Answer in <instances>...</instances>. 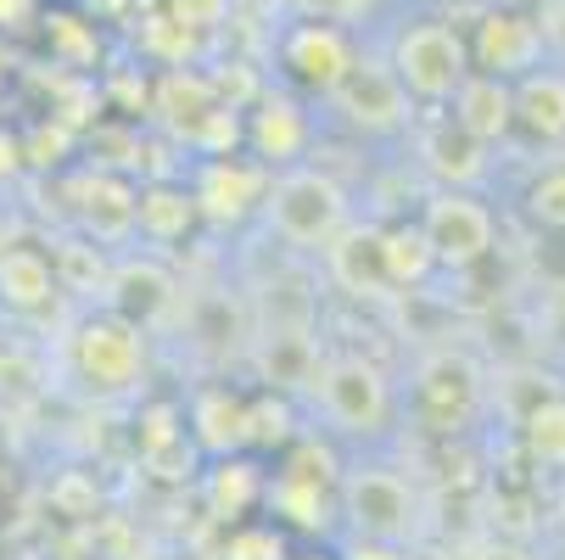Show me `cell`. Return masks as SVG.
<instances>
[{"instance_id":"obj_1","label":"cell","mask_w":565,"mask_h":560,"mask_svg":"<svg viewBox=\"0 0 565 560\" xmlns=\"http://www.w3.org/2000/svg\"><path fill=\"white\" fill-rule=\"evenodd\" d=\"M269 224L286 247H302V253H326L337 235L348 230V197L331 175L319 169H291L280 180H269Z\"/></svg>"},{"instance_id":"obj_2","label":"cell","mask_w":565,"mask_h":560,"mask_svg":"<svg viewBox=\"0 0 565 560\" xmlns=\"http://www.w3.org/2000/svg\"><path fill=\"white\" fill-rule=\"evenodd\" d=\"M392 67L415 102H454V91L470 78V51L448 23H415L397 34Z\"/></svg>"},{"instance_id":"obj_3","label":"cell","mask_w":565,"mask_h":560,"mask_svg":"<svg viewBox=\"0 0 565 560\" xmlns=\"http://www.w3.org/2000/svg\"><path fill=\"white\" fill-rule=\"evenodd\" d=\"M313 398H319V404H326V415H331L342 432H353V437L381 432L386 415H392V387H386L381 364H370V359H359V353L326 359Z\"/></svg>"},{"instance_id":"obj_4","label":"cell","mask_w":565,"mask_h":560,"mask_svg":"<svg viewBox=\"0 0 565 560\" xmlns=\"http://www.w3.org/2000/svg\"><path fill=\"white\" fill-rule=\"evenodd\" d=\"M73 370L96 392H129L146 370V337L124 314H96L73 331Z\"/></svg>"},{"instance_id":"obj_5","label":"cell","mask_w":565,"mask_h":560,"mask_svg":"<svg viewBox=\"0 0 565 560\" xmlns=\"http://www.w3.org/2000/svg\"><path fill=\"white\" fill-rule=\"evenodd\" d=\"M342 516L375 543H409L420 532V499L397 471H353L342 483Z\"/></svg>"},{"instance_id":"obj_6","label":"cell","mask_w":565,"mask_h":560,"mask_svg":"<svg viewBox=\"0 0 565 560\" xmlns=\"http://www.w3.org/2000/svg\"><path fill=\"white\" fill-rule=\"evenodd\" d=\"M331 107H337L353 129H370V135L403 129V124L415 118V96H409V85L397 78L392 62H348V73L331 85Z\"/></svg>"},{"instance_id":"obj_7","label":"cell","mask_w":565,"mask_h":560,"mask_svg":"<svg viewBox=\"0 0 565 560\" xmlns=\"http://www.w3.org/2000/svg\"><path fill=\"white\" fill-rule=\"evenodd\" d=\"M420 230H426L437 264H448V270H470V264H481V258L493 253V213L481 208L476 197L454 191V186L426 202Z\"/></svg>"},{"instance_id":"obj_8","label":"cell","mask_w":565,"mask_h":560,"mask_svg":"<svg viewBox=\"0 0 565 560\" xmlns=\"http://www.w3.org/2000/svg\"><path fill=\"white\" fill-rule=\"evenodd\" d=\"M107 303H113V314L129 319V326L151 331V326H169V319L180 314L185 292H180V281L157 258H129V264H113Z\"/></svg>"},{"instance_id":"obj_9","label":"cell","mask_w":565,"mask_h":560,"mask_svg":"<svg viewBox=\"0 0 565 560\" xmlns=\"http://www.w3.org/2000/svg\"><path fill=\"white\" fill-rule=\"evenodd\" d=\"M326 264H331V281L348 292V297H392V270H386V230H364V224H348L337 242L326 247Z\"/></svg>"},{"instance_id":"obj_10","label":"cell","mask_w":565,"mask_h":560,"mask_svg":"<svg viewBox=\"0 0 565 560\" xmlns=\"http://www.w3.org/2000/svg\"><path fill=\"white\" fill-rule=\"evenodd\" d=\"M180 319H185L196 353H207V359H235L241 348H247V337H253V314L241 308L230 292H213V286L191 292L180 303Z\"/></svg>"},{"instance_id":"obj_11","label":"cell","mask_w":565,"mask_h":560,"mask_svg":"<svg viewBox=\"0 0 565 560\" xmlns=\"http://www.w3.org/2000/svg\"><path fill=\"white\" fill-rule=\"evenodd\" d=\"M253 364L269 387H319L326 353H319L313 331H253Z\"/></svg>"},{"instance_id":"obj_12","label":"cell","mask_w":565,"mask_h":560,"mask_svg":"<svg viewBox=\"0 0 565 560\" xmlns=\"http://www.w3.org/2000/svg\"><path fill=\"white\" fill-rule=\"evenodd\" d=\"M537 51H543V29H537V18L510 12V7H499V12L481 18L476 56L488 62L493 73H521V67H532V62H537Z\"/></svg>"},{"instance_id":"obj_13","label":"cell","mask_w":565,"mask_h":560,"mask_svg":"<svg viewBox=\"0 0 565 560\" xmlns=\"http://www.w3.org/2000/svg\"><path fill=\"white\" fill-rule=\"evenodd\" d=\"M420 398L437 421H465L481 398V370L465 353H431L420 364Z\"/></svg>"},{"instance_id":"obj_14","label":"cell","mask_w":565,"mask_h":560,"mask_svg":"<svg viewBox=\"0 0 565 560\" xmlns=\"http://www.w3.org/2000/svg\"><path fill=\"white\" fill-rule=\"evenodd\" d=\"M78 219L90 224L96 242H124L140 224V191H129L118 175H85L78 180Z\"/></svg>"},{"instance_id":"obj_15","label":"cell","mask_w":565,"mask_h":560,"mask_svg":"<svg viewBox=\"0 0 565 560\" xmlns=\"http://www.w3.org/2000/svg\"><path fill=\"white\" fill-rule=\"evenodd\" d=\"M454 118L476 140H504L515 124V91H504V73H470L454 91Z\"/></svg>"},{"instance_id":"obj_16","label":"cell","mask_w":565,"mask_h":560,"mask_svg":"<svg viewBox=\"0 0 565 560\" xmlns=\"http://www.w3.org/2000/svg\"><path fill=\"white\" fill-rule=\"evenodd\" d=\"M269 197V180H264V169H253V163H230V157H218V163H207V175H202V186H196V208L207 213V219H241L253 202H264Z\"/></svg>"},{"instance_id":"obj_17","label":"cell","mask_w":565,"mask_h":560,"mask_svg":"<svg viewBox=\"0 0 565 560\" xmlns=\"http://www.w3.org/2000/svg\"><path fill=\"white\" fill-rule=\"evenodd\" d=\"M56 286H62V281H56V264H51L45 253H34V247H7V258H0V303H7V308L34 314V308L51 303Z\"/></svg>"},{"instance_id":"obj_18","label":"cell","mask_w":565,"mask_h":560,"mask_svg":"<svg viewBox=\"0 0 565 560\" xmlns=\"http://www.w3.org/2000/svg\"><path fill=\"white\" fill-rule=\"evenodd\" d=\"M481 146L488 140H476L459 118L454 124H437V129H426V140H420V157H426V169L437 175V180H448L454 191L459 186H470V180H481Z\"/></svg>"},{"instance_id":"obj_19","label":"cell","mask_w":565,"mask_h":560,"mask_svg":"<svg viewBox=\"0 0 565 560\" xmlns=\"http://www.w3.org/2000/svg\"><path fill=\"white\" fill-rule=\"evenodd\" d=\"M253 331H313V292L302 275H275L258 286Z\"/></svg>"},{"instance_id":"obj_20","label":"cell","mask_w":565,"mask_h":560,"mask_svg":"<svg viewBox=\"0 0 565 560\" xmlns=\"http://www.w3.org/2000/svg\"><path fill=\"white\" fill-rule=\"evenodd\" d=\"M286 62L308 78V85H319V91H331L337 78L348 73V45H342V34L337 29H319V23H308V29H297L291 34V45H286Z\"/></svg>"},{"instance_id":"obj_21","label":"cell","mask_w":565,"mask_h":560,"mask_svg":"<svg viewBox=\"0 0 565 560\" xmlns=\"http://www.w3.org/2000/svg\"><path fill=\"white\" fill-rule=\"evenodd\" d=\"M515 124L543 140H565V73H526L515 91Z\"/></svg>"},{"instance_id":"obj_22","label":"cell","mask_w":565,"mask_h":560,"mask_svg":"<svg viewBox=\"0 0 565 560\" xmlns=\"http://www.w3.org/2000/svg\"><path fill=\"white\" fill-rule=\"evenodd\" d=\"M196 437H202V448L230 454L235 443L253 437V410H241L235 398H224V392H202L196 398Z\"/></svg>"},{"instance_id":"obj_23","label":"cell","mask_w":565,"mask_h":560,"mask_svg":"<svg viewBox=\"0 0 565 560\" xmlns=\"http://www.w3.org/2000/svg\"><path fill=\"white\" fill-rule=\"evenodd\" d=\"M196 213H202L196 197H185V191H174V186L140 191V230L151 235V242H174V235H185Z\"/></svg>"},{"instance_id":"obj_24","label":"cell","mask_w":565,"mask_h":560,"mask_svg":"<svg viewBox=\"0 0 565 560\" xmlns=\"http://www.w3.org/2000/svg\"><path fill=\"white\" fill-rule=\"evenodd\" d=\"M56 281L67 292H78V297H96V292H107L113 270H107V258L90 242H56Z\"/></svg>"},{"instance_id":"obj_25","label":"cell","mask_w":565,"mask_h":560,"mask_svg":"<svg viewBox=\"0 0 565 560\" xmlns=\"http://www.w3.org/2000/svg\"><path fill=\"white\" fill-rule=\"evenodd\" d=\"M526 448L543 465H565V398H537L526 410Z\"/></svg>"},{"instance_id":"obj_26","label":"cell","mask_w":565,"mask_h":560,"mask_svg":"<svg viewBox=\"0 0 565 560\" xmlns=\"http://www.w3.org/2000/svg\"><path fill=\"white\" fill-rule=\"evenodd\" d=\"M431 264H437V253L426 242V230H386V270L397 286H415Z\"/></svg>"},{"instance_id":"obj_27","label":"cell","mask_w":565,"mask_h":560,"mask_svg":"<svg viewBox=\"0 0 565 560\" xmlns=\"http://www.w3.org/2000/svg\"><path fill=\"white\" fill-rule=\"evenodd\" d=\"M297 146H302V124H297V113H291L286 102H269L264 118H258V151H264V157H291Z\"/></svg>"},{"instance_id":"obj_28","label":"cell","mask_w":565,"mask_h":560,"mask_svg":"<svg viewBox=\"0 0 565 560\" xmlns=\"http://www.w3.org/2000/svg\"><path fill=\"white\" fill-rule=\"evenodd\" d=\"M253 494H258V476H253L247 465H224V471L213 476V510H218V516L247 510V505H253Z\"/></svg>"},{"instance_id":"obj_29","label":"cell","mask_w":565,"mask_h":560,"mask_svg":"<svg viewBox=\"0 0 565 560\" xmlns=\"http://www.w3.org/2000/svg\"><path fill=\"white\" fill-rule=\"evenodd\" d=\"M532 219L548 224V230H565V163H554L537 186H532Z\"/></svg>"},{"instance_id":"obj_30","label":"cell","mask_w":565,"mask_h":560,"mask_svg":"<svg viewBox=\"0 0 565 560\" xmlns=\"http://www.w3.org/2000/svg\"><path fill=\"white\" fill-rule=\"evenodd\" d=\"M291 12H302V18H326V23H353V18H364L375 0H286Z\"/></svg>"},{"instance_id":"obj_31","label":"cell","mask_w":565,"mask_h":560,"mask_svg":"<svg viewBox=\"0 0 565 560\" xmlns=\"http://www.w3.org/2000/svg\"><path fill=\"white\" fill-rule=\"evenodd\" d=\"M169 7H174V18L191 23V29H218L224 12H230V0H169Z\"/></svg>"},{"instance_id":"obj_32","label":"cell","mask_w":565,"mask_h":560,"mask_svg":"<svg viewBox=\"0 0 565 560\" xmlns=\"http://www.w3.org/2000/svg\"><path fill=\"white\" fill-rule=\"evenodd\" d=\"M230 560H286V549H280L275 532H241L230 543Z\"/></svg>"},{"instance_id":"obj_33","label":"cell","mask_w":565,"mask_h":560,"mask_svg":"<svg viewBox=\"0 0 565 560\" xmlns=\"http://www.w3.org/2000/svg\"><path fill=\"white\" fill-rule=\"evenodd\" d=\"M537 29H543V45H548V51L565 62V0H554V7L537 18Z\"/></svg>"},{"instance_id":"obj_34","label":"cell","mask_w":565,"mask_h":560,"mask_svg":"<svg viewBox=\"0 0 565 560\" xmlns=\"http://www.w3.org/2000/svg\"><path fill=\"white\" fill-rule=\"evenodd\" d=\"M470 560H532L526 549H515V543H481Z\"/></svg>"},{"instance_id":"obj_35","label":"cell","mask_w":565,"mask_h":560,"mask_svg":"<svg viewBox=\"0 0 565 560\" xmlns=\"http://www.w3.org/2000/svg\"><path fill=\"white\" fill-rule=\"evenodd\" d=\"M504 7H510V12H526V18H543L554 0H504Z\"/></svg>"},{"instance_id":"obj_36","label":"cell","mask_w":565,"mask_h":560,"mask_svg":"<svg viewBox=\"0 0 565 560\" xmlns=\"http://www.w3.org/2000/svg\"><path fill=\"white\" fill-rule=\"evenodd\" d=\"M12 169H18V140L0 135V175H12Z\"/></svg>"},{"instance_id":"obj_37","label":"cell","mask_w":565,"mask_h":560,"mask_svg":"<svg viewBox=\"0 0 565 560\" xmlns=\"http://www.w3.org/2000/svg\"><path fill=\"white\" fill-rule=\"evenodd\" d=\"M7 247H12V230H7V224H0V258H7Z\"/></svg>"},{"instance_id":"obj_38","label":"cell","mask_w":565,"mask_h":560,"mask_svg":"<svg viewBox=\"0 0 565 560\" xmlns=\"http://www.w3.org/2000/svg\"><path fill=\"white\" fill-rule=\"evenodd\" d=\"M559 532H565V505H559Z\"/></svg>"}]
</instances>
